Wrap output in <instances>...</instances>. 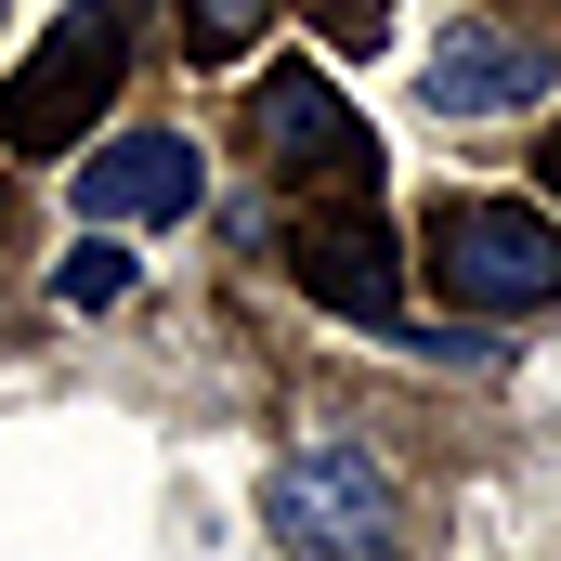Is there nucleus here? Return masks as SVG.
Wrapping results in <instances>:
<instances>
[{
	"instance_id": "1",
	"label": "nucleus",
	"mask_w": 561,
	"mask_h": 561,
	"mask_svg": "<svg viewBox=\"0 0 561 561\" xmlns=\"http://www.w3.org/2000/svg\"><path fill=\"white\" fill-rule=\"evenodd\" d=\"M131 79V0H79L13 79H0V157H66L105 118V92Z\"/></svg>"
},
{
	"instance_id": "2",
	"label": "nucleus",
	"mask_w": 561,
	"mask_h": 561,
	"mask_svg": "<svg viewBox=\"0 0 561 561\" xmlns=\"http://www.w3.org/2000/svg\"><path fill=\"white\" fill-rule=\"evenodd\" d=\"M431 287L457 300V313H536L561 300V222L549 209H510V196H457L444 222H431Z\"/></svg>"
},
{
	"instance_id": "3",
	"label": "nucleus",
	"mask_w": 561,
	"mask_h": 561,
	"mask_svg": "<svg viewBox=\"0 0 561 561\" xmlns=\"http://www.w3.org/2000/svg\"><path fill=\"white\" fill-rule=\"evenodd\" d=\"M262 510H275V536L300 561H392V536H405V496H392V470H379L366 444H313V457H287Z\"/></svg>"
},
{
	"instance_id": "4",
	"label": "nucleus",
	"mask_w": 561,
	"mask_h": 561,
	"mask_svg": "<svg viewBox=\"0 0 561 561\" xmlns=\"http://www.w3.org/2000/svg\"><path fill=\"white\" fill-rule=\"evenodd\" d=\"M249 144L275 157L300 196H379V131H366L313 66H275V79L249 92Z\"/></svg>"
},
{
	"instance_id": "5",
	"label": "nucleus",
	"mask_w": 561,
	"mask_h": 561,
	"mask_svg": "<svg viewBox=\"0 0 561 561\" xmlns=\"http://www.w3.org/2000/svg\"><path fill=\"white\" fill-rule=\"evenodd\" d=\"M287 275L313 287L327 313H353V327H392V313H405V236H392V209H366V196H327V209H300V236H287Z\"/></svg>"
},
{
	"instance_id": "6",
	"label": "nucleus",
	"mask_w": 561,
	"mask_h": 561,
	"mask_svg": "<svg viewBox=\"0 0 561 561\" xmlns=\"http://www.w3.org/2000/svg\"><path fill=\"white\" fill-rule=\"evenodd\" d=\"M79 209H92V236H105V222H183V209H196V144H183V131H118V144H92Z\"/></svg>"
},
{
	"instance_id": "7",
	"label": "nucleus",
	"mask_w": 561,
	"mask_h": 561,
	"mask_svg": "<svg viewBox=\"0 0 561 561\" xmlns=\"http://www.w3.org/2000/svg\"><path fill=\"white\" fill-rule=\"evenodd\" d=\"M419 92L444 118H496V105H536V92H549V53H536L523 26H444L431 66H419Z\"/></svg>"
},
{
	"instance_id": "8",
	"label": "nucleus",
	"mask_w": 561,
	"mask_h": 561,
	"mask_svg": "<svg viewBox=\"0 0 561 561\" xmlns=\"http://www.w3.org/2000/svg\"><path fill=\"white\" fill-rule=\"evenodd\" d=\"M262 26H275V0H183V53L196 66H236Z\"/></svg>"
},
{
	"instance_id": "9",
	"label": "nucleus",
	"mask_w": 561,
	"mask_h": 561,
	"mask_svg": "<svg viewBox=\"0 0 561 561\" xmlns=\"http://www.w3.org/2000/svg\"><path fill=\"white\" fill-rule=\"evenodd\" d=\"M66 313H118V300H131V249H118V236H92V249H66Z\"/></svg>"
},
{
	"instance_id": "10",
	"label": "nucleus",
	"mask_w": 561,
	"mask_h": 561,
	"mask_svg": "<svg viewBox=\"0 0 561 561\" xmlns=\"http://www.w3.org/2000/svg\"><path fill=\"white\" fill-rule=\"evenodd\" d=\"M313 26H327V53H379L392 39V0H313Z\"/></svg>"
},
{
	"instance_id": "11",
	"label": "nucleus",
	"mask_w": 561,
	"mask_h": 561,
	"mask_svg": "<svg viewBox=\"0 0 561 561\" xmlns=\"http://www.w3.org/2000/svg\"><path fill=\"white\" fill-rule=\"evenodd\" d=\"M536 170H549V209H561V131H549V157H536Z\"/></svg>"
}]
</instances>
